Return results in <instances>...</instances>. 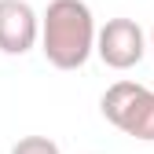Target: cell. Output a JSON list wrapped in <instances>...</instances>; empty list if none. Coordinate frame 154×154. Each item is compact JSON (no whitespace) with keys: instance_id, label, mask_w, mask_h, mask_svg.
<instances>
[{"instance_id":"2","label":"cell","mask_w":154,"mask_h":154,"mask_svg":"<svg viewBox=\"0 0 154 154\" xmlns=\"http://www.w3.org/2000/svg\"><path fill=\"white\" fill-rule=\"evenodd\" d=\"M99 114L125 136L140 143H154V92L147 85L114 81L99 99Z\"/></svg>"},{"instance_id":"3","label":"cell","mask_w":154,"mask_h":154,"mask_svg":"<svg viewBox=\"0 0 154 154\" xmlns=\"http://www.w3.org/2000/svg\"><path fill=\"white\" fill-rule=\"evenodd\" d=\"M147 44L150 37L136 18H106V26H99V37H95V55L110 70H132L143 63Z\"/></svg>"},{"instance_id":"6","label":"cell","mask_w":154,"mask_h":154,"mask_svg":"<svg viewBox=\"0 0 154 154\" xmlns=\"http://www.w3.org/2000/svg\"><path fill=\"white\" fill-rule=\"evenodd\" d=\"M150 48H154V29H150Z\"/></svg>"},{"instance_id":"1","label":"cell","mask_w":154,"mask_h":154,"mask_svg":"<svg viewBox=\"0 0 154 154\" xmlns=\"http://www.w3.org/2000/svg\"><path fill=\"white\" fill-rule=\"evenodd\" d=\"M99 26L85 0H48L41 15V51L55 70H81L95 55Z\"/></svg>"},{"instance_id":"4","label":"cell","mask_w":154,"mask_h":154,"mask_svg":"<svg viewBox=\"0 0 154 154\" xmlns=\"http://www.w3.org/2000/svg\"><path fill=\"white\" fill-rule=\"evenodd\" d=\"M41 44V15L26 0H0V51L26 55Z\"/></svg>"},{"instance_id":"5","label":"cell","mask_w":154,"mask_h":154,"mask_svg":"<svg viewBox=\"0 0 154 154\" xmlns=\"http://www.w3.org/2000/svg\"><path fill=\"white\" fill-rule=\"evenodd\" d=\"M11 154H63V150L48 136H22V140L11 143Z\"/></svg>"}]
</instances>
